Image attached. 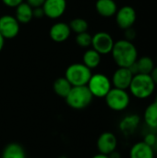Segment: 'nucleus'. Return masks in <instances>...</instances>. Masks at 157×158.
<instances>
[{"mask_svg": "<svg viewBox=\"0 0 157 158\" xmlns=\"http://www.w3.org/2000/svg\"><path fill=\"white\" fill-rule=\"evenodd\" d=\"M154 150L155 151H157V132H156V140H155V144L154 146Z\"/></svg>", "mask_w": 157, "mask_h": 158, "instance_id": "72a5a7b5", "label": "nucleus"}, {"mask_svg": "<svg viewBox=\"0 0 157 158\" xmlns=\"http://www.w3.org/2000/svg\"><path fill=\"white\" fill-rule=\"evenodd\" d=\"M106 106L113 111L121 112L128 108L130 103V96L127 90L112 88L105 97Z\"/></svg>", "mask_w": 157, "mask_h": 158, "instance_id": "39448f33", "label": "nucleus"}, {"mask_svg": "<svg viewBox=\"0 0 157 158\" xmlns=\"http://www.w3.org/2000/svg\"><path fill=\"white\" fill-rule=\"evenodd\" d=\"M4 44H5V39L4 37L0 34V52L2 51L3 47H4Z\"/></svg>", "mask_w": 157, "mask_h": 158, "instance_id": "2f4dec72", "label": "nucleus"}, {"mask_svg": "<svg viewBox=\"0 0 157 158\" xmlns=\"http://www.w3.org/2000/svg\"><path fill=\"white\" fill-rule=\"evenodd\" d=\"M155 101L157 102V93H156V95H155Z\"/></svg>", "mask_w": 157, "mask_h": 158, "instance_id": "f704fd0d", "label": "nucleus"}, {"mask_svg": "<svg viewBox=\"0 0 157 158\" xmlns=\"http://www.w3.org/2000/svg\"><path fill=\"white\" fill-rule=\"evenodd\" d=\"M32 13H33V18H36V19H41L44 16V12L42 6L33 8Z\"/></svg>", "mask_w": 157, "mask_h": 158, "instance_id": "c85d7f7f", "label": "nucleus"}, {"mask_svg": "<svg viewBox=\"0 0 157 158\" xmlns=\"http://www.w3.org/2000/svg\"><path fill=\"white\" fill-rule=\"evenodd\" d=\"M1 1L5 6L8 7H15V8L23 2V0H1Z\"/></svg>", "mask_w": 157, "mask_h": 158, "instance_id": "bb28decb", "label": "nucleus"}, {"mask_svg": "<svg viewBox=\"0 0 157 158\" xmlns=\"http://www.w3.org/2000/svg\"><path fill=\"white\" fill-rule=\"evenodd\" d=\"M155 140H156V132H155L152 130V131H150V132H148V133H146L144 135V138H143V142L144 143H146L147 145L154 148V146L155 144Z\"/></svg>", "mask_w": 157, "mask_h": 158, "instance_id": "393cba45", "label": "nucleus"}, {"mask_svg": "<svg viewBox=\"0 0 157 158\" xmlns=\"http://www.w3.org/2000/svg\"><path fill=\"white\" fill-rule=\"evenodd\" d=\"M71 31L75 32L76 34H79V33H81V32H85L87 31L88 30V22L84 19H81V18H76V19H73L70 23L68 24Z\"/></svg>", "mask_w": 157, "mask_h": 158, "instance_id": "5701e85b", "label": "nucleus"}, {"mask_svg": "<svg viewBox=\"0 0 157 158\" xmlns=\"http://www.w3.org/2000/svg\"><path fill=\"white\" fill-rule=\"evenodd\" d=\"M141 124V118L136 114L125 116L119 122V131L126 136L133 134Z\"/></svg>", "mask_w": 157, "mask_h": 158, "instance_id": "4468645a", "label": "nucleus"}, {"mask_svg": "<svg viewBox=\"0 0 157 158\" xmlns=\"http://www.w3.org/2000/svg\"><path fill=\"white\" fill-rule=\"evenodd\" d=\"M92 158H109L108 156H106V155H103V154H97V155H95V156H93Z\"/></svg>", "mask_w": 157, "mask_h": 158, "instance_id": "473e14b6", "label": "nucleus"}, {"mask_svg": "<svg viewBox=\"0 0 157 158\" xmlns=\"http://www.w3.org/2000/svg\"><path fill=\"white\" fill-rule=\"evenodd\" d=\"M108 156H109V158H121L120 154H119L118 152H117V151L113 152V153H112V154H110Z\"/></svg>", "mask_w": 157, "mask_h": 158, "instance_id": "7c9ffc66", "label": "nucleus"}, {"mask_svg": "<svg viewBox=\"0 0 157 158\" xmlns=\"http://www.w3.org/2000/svg\"><path fill=\"white\" fill-rule=\"evenodd\" d=\"M97 13L104 18H111L118 11V5L115 0H97L95 3Z\"/></svg>", "mask_w": 157, "mask_h": 158, "instance_id": "dca6fc26", "label": "nucleus"}, {"mask_svg": "<svg viewBox=\"0 0 157 158\" xmlns=\"http://www.w3.org/2000/svg\"><path fill=\"white\" fill-rule=\"evenodd\" d=\"M71 33L68 24L65 22H56L53 24L49 31L50 38L56 43H63L67 41Z\"/></svg>", "mask_w": 157, "mask_h": 158, "instance_id": "ddd939ff", "label": "nucleus"}, {"mask_svg": "<svg viewBox=\"0 0 157 158\" xmlns=\"http://www.w3.org/2000/svg\"><path fill=\"white\" fill-rule=\"evenodd\" d=\"M143 119L147 127L153 131H157V102L151 103L144 110Z\"/></svg>", "mask_w": 157, "mask_h": 158, "instance_id": "a211bd4d", "label": "nucleus"}, {"mask_svg": "<svg viewBox=\"0 0 157 158\" xmlns=\"http://www.w3.org/2000/svg\"><path fill=\"white\" fill-rule=\"evenodd\" d=\"M19 32V22L14 16L4 15L0 18V34L4 39H13Z\"/></svg>", "mask_w": 157, "mask_h": 158, "instance_id": "6e6552de", "label": "nucleus"}, {"mask_svg": "<svg viewBox=\"0 0 157 158\" xmlns=\"http://www.w3.org/2000/svg\"><path fill=\"white\" fill-rule=\"evenodd\" d=\"M44 16L49 19H56L63 16L67 8L66 0H45L43 5Z\"/></svg>", "mask_w": 157, "mask_h": 158, "instance_id": "9b49d317", "label": "nucleus"}, {"mask_svg": "<svg viewBox=\"0 0 157 158\" xmlns=\"http://www.w3.org/2000/svg\"><path fill=\"white\" fill-rule=\"evenodd\" d=\"M87 87L93 97L105 98L112 89V83L111 80L106 75L103 73H95L92 75Z\"/></svg>", "mask_w": 157, "mask_h": 158, "instance_id": "423d86ee", "label": "nucleus"}, {"mask_svg": "<svg viewBox=\"0 0 157 158\" xmlns=\"http://www.w3.org/2000/svg\"><path fill=\"white\" fill-rule=\"evenodd\" d=\"M92 70L82 63H74L69 65L65 71V78L68 82L75 86H86L92 77Z\"/></svg>", "mask_w": 157, "mask_h": 158, "instance_id": "20e7f679", "label": "nucleus"}, {"mask_svg": "<svg viewBox=\"0 0 157 158\" xmlns=\"http://www.w3.org/2000/svg\"><path fill=\"white\" fill-rule=\"evenodd\" d=\"M33 8L26 2H22L16 7L15 18L19 24H27L33 19Z\"/></svg>", "mask_w": 157, "mask_h": 158, "instance_id": "f3484780", "label": "nucleus"}, {"mask_svg": "<svg viewBox=\"0 0 157 158\" xmlns=\"http://www.w3.org/2000/svg\"><path fill=\"white\" fill-rule=\"evenodd\" d=\"M136 64L139 73L142 74H151V72L155 69V62L153 58L147 56H142L141 58L137 59Z\"/></svg>", "mask_w": 157, "mask_h": 158, "instance_id": "4be33fe9", "label": "nucleus"}, {"mask_svg": "<svg viewBox=\"0 0 157 158\" xmlns=\"http://www.w3.org/2000/svg\"><path fill=\"white\" fill-rule=\"evenodd\" d=\"M115 16L118 26L124 31L131 28L137 19L136 10L130 6H124L120 7L118 9Z\"/></svg>", "mask_w": 157, "mask_h": 158, "instance_id": "1a4fd4ad", "label": "nucleus"}, {"mask_svg": "<svg viewBox=\"0 0 157 158\" xmlns=\"http://www.w3.org/2000/svg\"><path fill=\"white\" fill-rule=\"evenodd\" d=\"M114 39L112 36L105 31L96 32L92 37V46L101 56L110 54L114 46Z\"/></svg>", "mask_w": 157, "mask_h": 158, "instance_id": "0eeeda50", "label": "nucleus"}, {"mask_svg": "<svg viewBox=\"0 0 157 158\" xmlns=\"http://www.w3.org/2000/svg\"><path fill=\"white\" fill-rule=\"evenodd\" d=\"M155 86L150 74L138 73L133 76L129 90L135 98L147 99L154 94Z\"/></svg>", "mask_w": 157, "mask_h": 158, "instance_id": "f03ea898", "label": "nucleus"}, {"mask_svg": "<svg viewBox=\"0 0 157 158\" xmlns=\"http://www.w3.org/2000/svg\"><path fill=\"white\" fill-rule=\"evenodd\" d=\"M71 88H72V85L68 82V81L65 77L57 78L53 83L54 92L58 96L63 97V98L67 97V95L69 94Z\"/></svg>", "mask_w": 157, "mask_h": 158, "instance_id": "412c9836", "label": "nucleus"}, {"mask_svg": "<svg viewBox=\"0 0 157 158\" xmlns=\"http://www.w3.org/2000/svg\"><path fill=\"white\" fill-rule=\"evenodd\" d=\"M92 37L93 36L90 33H88L87 31L79 33L76 36V43L79 46L87 48L90 45H92Z\"/></svg>", "mask_w": 157, "mask_h": 158, "instance_id": "b1692460", "label": "nucleus"}, {"mask_svg": "<svg viewBox=\"0 0 157 158\" xmlns=\"http://www.w3.org/2000/svg\"><path fill=\"white\" fill-rule=\"evenodd\" d=\"M111 54L118 68H130L138 59V50L136 46L126 39L115 42Z\"/></svg>", "mask_w": 157, "mask_h": 158, "instance_id": "f257e3e1", "label": "nucleus"}, {"mask_svg": "<svg viewBox=\"0 0 157 158\" xmlns=\"http://www.w3.org/2000/svg\"><path fill=\"white\" fill-rule=\"evenodd\" d=\"M135 37H136V31H135V30L132 27L125 30V39L126 40L131 42L132 40L135 39Z\"/></svg>", "mask_w": 157, "mask_h": 158, "instance_id": "a878e982", "label": "nucleus"}, {"mask_svg": "<svg viewBox=\"0 0 157 158\" xmlns=\"http://www.w3.org/2000/svg\"><path fill=\"white\" fill-rule=\"evenodd\" d=\"M133 74L129 68H118L113 74L111 83L114 88L128 90L133 78Z\"/></svg>", "mask_w": 157, "mask_h": 158, "instance_id": "f8f14e48", "label": "nucleus"}, {"mask_svg": "<svg viewBox=\"0 0 157 158\" xmlns=\"http://www.w3.org/2000/svg\"><path fill=\"white\" fill-rule=\"evenodd\" d=\"M2 158H26L25 151L20 144L11 143L4 148Z\"/></svg>", "mask_w": 157, "mask_h": 158, "instance_id": "6ab92c4d", "label": "nucleus"}, {"mask_svg": "<svg viewBox=\"0 0 157 158\" xmlns=\"http://www.w3.org/2000/svg\"><path fill=\"white\" fill-rule=\"evenodd\" d=\"M44 1H45V0H27L26 3H27L28 5H30L32 8H35V7L43 6Z\"/></svg>", "mask_w": 157, "mask_h": 158, "instance_id": "cd10ccee", "label": "nucleus"}, {"mask_svg": "<svg viewBox=\"0 0 157 158\" xmlns=\"http://www.w3.org/2000/svg\"><path fill=\"white\" fill-rule=\"evenodd\" d=\"M96 146L100 154L109 156L117 150L118 139L116 135L110 131L103 132L97 139Z\"/></svg>", "mask_w": 157, "mask_h": 158, "instance_id": "9d476101", "label": "nucleus"}, {"mask_svg": "<svg viewBox=\"0 0 157 158\" xmlns=\"http://www.w3.org/2000/svg\"><path fill=\"white\" fill-rule=\"evenodd\" d=\"M151 77H152V79H153V81H154V82H155V84L157 85V67H155V69H153V71L151 72Z\"/></svg>", "mask_w": 157, "mask_h": 158, "instance_id": "c756f323", "label": "nucleus"}, {"mask_svg": "<svg viewBox=\"0 0 157 158\" xmlns=\"http://www.w3.org/2000/svg\"><path fill=\"white\" fill-rule=\"evenodd\" d=\"M68 106L76 110H81L89 106L93 99V94L86 86L72 87L69 94L65 98Z\"/></svg>", "mask_w": 157, "mask_h": 158, "instance_id": "7ed1b4c3", "label": "nucleus"}, {"mask_svg": "<svg viewBox=\"0 0 157 158\" xmlns=\"http://www.w3.org/2000/svg\"><path fill=\"white\" fill-rule=\"evenodd\" d=\"M101 63V55L94 49L87 50L82 56V64H84L91 70L96 69Z\"/></svg>", "mask_w": 157, "mask_h": 158, "instance_id": "aec40b11", "label": "nucleus"}, {"mask_svg": "<svg viewBox=\"0 0 157 158\" xmlns=\"http://www.w3.org/2000/svg\"><path fill=\"white\" fill-rule=\"evenodd\" d=\"M130 158H155V150L143 142H138L131 146Z\"/></svg>", "mask_w": 157, "mask_h": 158, "instance_id": "2eb2a0df", "label": "nucleus"}]
</instances>
